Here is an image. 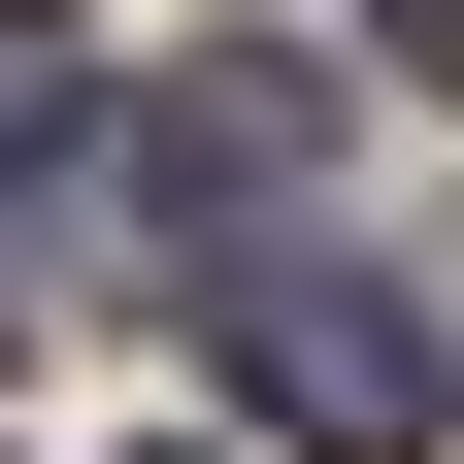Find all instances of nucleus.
I'll use <instances>...</instances> for the list:
<instances>
[{
    "label": "nucleus",
    "instance_id": "3",
    "mask_svg": "<svg viewBox=\"0 0 464 464\" xmlns=\"http://www.w3.org/2000/svg\"><path fill=\"white\" fill-rule=\"evenodd\" d=\"M100 133V67H67V0H0V166H67Z\"/></svg>",
    "mask_w": 464,
    "mask_h": 464
},
{
    "label": "nucleus",
    "instance_id": "1",
    "mask_svg": "<svg viewBox=\"0 0 464 464\" xmlns=\"http://www.w3.org/2000/svg\"><path fill=\"white\" fill-rule=\"evenodd\" d=\"M199 332H232V398L299 464H431L464 431V332L398 299V266H299V232H266V266H199Z\"/></svg>",
    "mask_w": 464,
    "mask_h": 464
},
{
    "label": "nucleus",
    "instance_id": "2",
    "mask_svg": "<svg viewBox=\"0 0 464 464\" xmlns=\"http://www.w3.org/2000/svg\"><path fill=\"white\" fill-rule=\"evenodd\" d=\"M299 166H332V67H166V100H133V199H166V232L299 199Z\"/></svg>",
    "mask_w": 464,
    "mask_h": 464
},
{
    "label": "nucleus",
    "instance_id": "4",
    "mask_svg": "<svg viewBox=\"0 0 464 464\" xmlns=\"http://www.w3.org/2000/svg\"><path fill=\"white\" fill-rule=\"evenodd\" d=\"M365 34H398V67H464V0H365Z\"/></svg>",
    "mask_w": 464,
    "mask_h": 464
}]
</instances>
